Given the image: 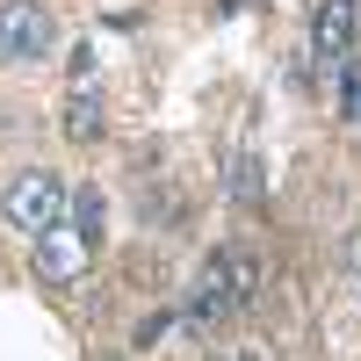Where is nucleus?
I'll return each mask as SVG.
<instances>
[{"mask_svg":"<svg viewBox=\"0 0 361 361\" xmlns=\"http://www.w3.org/2000/svg\"><path fill=\"white\" fill-rule=\"evenodd\" d=\"M0 209H8L15 231L44 238V231H58V217H66V180H58L51 166H22L8 188H0Z\"/></svg>","mask_w":361,"mask_h":361,"instance_id":"1","label":"nucleus"},{"mask_svg":"<svg viewBox=\"0 0 361 361\" xmlns=\"http://www.w3.org/2000/svg\"><path fill=\"white\" fill-rule=\"evenodd\" d=\"M51 15H44V0H0V58L8 66H29V58H44L51 51Z\"/></svg>","mask_w":361,"mask_h":361,"instance_id":"2","label":"nucleus"},{"mask_svg":"<svg viewBox=\"0 0 361 361\" xmlns=\"http://www.w3.org/2000/svg\"><path fill=\"white\" fill-rule=\"evenodd\" d=\"M238 311V282H231V246H217L202 260V275H195V296H188V333H202V325H217V318H231Z\"/></svg>","mask_w":361,"mask_h":361,"instance_id":"3","label":"nucleus"},{"mask_svg":"<svg viewBox=\"0 0 361 361\" xmlns=\"http://www.w3.org/2000/svg\"><path fill=\"white\" fill-rule=\"evenodd\" d=\"M311 44H318V58H354V0H318Z\"/></svg>","mask_w":361,"mask_h":361,"instance_id":"4","label":"nucleus"},{"mask_svg":"<svg viewBox=\"0 0 361 361\" xmlns=\"http://www.w3.org/2000/svg\"><path fill=\"white\" fill-rule=\"evenodd\" d=\"M58 130H66L73 145H94L102 137V94L80 80V94H66V116H58Z\"/></svg>","mask_w":361,"mask_h":361,"instance_id":"5","label":"nucleus"},{"mask_svg":"<svg viewBox=\"0 0 361 361\" xmlns=\"http://www.w3.org/2000/svg\"><path fill=\"white\" fill-rule=\"evenodd\" d=\"M80 260H87L80 238H73V246H66L58 231H44V238H37V275H44V282H73V275H80Z\"/></svg>","mask_w":361,"mask_h":361,"instance_id":"6","label":"nucleus"},{"mask_svg":"<svg viewBox=\"0 0 361 361\" xmlns=\"http://www.w3.org/2000/svg\"><path fill=\"white\" fill-rule=\"evenodd\" d=\"M260 188H267V180H260V159L238 152V159H231V202H260Z\"/></svg>","mask_w":361,"mask_h":361,"instance_id":"7","label":"nucleus"},{"mask_svg":"<svg viewBox=\"0 0 361 361\" xmlns=\"http://www.w3.org/2000/svg\"><path fill=\"white\" fill-rule=\"evenodd\" d=\"M73 224H80L87 246L102 238V188H80V195H73Z\"/></svg>","mask_w":361,"mask_h":361,"instance_id":"8","label":"nucleus"},{"mask_svg":"<svg viewBox=\"0 0 361 361\" xmlns=\"http://www.w3.org/2000/svg\"><path fill=\"white\" fill-rule=\"evenodd\" d=\"M231 282H238V304H253V296H260V260L238 253V246H231Z\"/></svg>","mask_w":361,"mask_h":361,"instance_id":"9","label":"nucleus"},{"mask_svg":"<svg viewBox=\"0 0 361 361\" xmlns=\"http://www.w3.org/2000/svg\"><path fill=\"white\" fill-rule=\"evenodd\" d=\"M340 267H347V282H361V224H347L340 238Z\"/></svg>","mask_w":361,"mask_h":361,"instance_id":"10","label":"nucleus"},{"mask_svg":"<svg viewBox=\"0 0 361 361\" xmlns=\"http://www.w3.org/2000/svg\"><path fill=\"white\" fill-rule=\"evenodd\" d=\"M347 123L361 130V66H354V58H347Z\"/></svg>","mask_w":361,"mask_h":361,"instance_id":"11","label":"nucleus"},{"mask_svg":"<svg viewBox=\"0 0 361 361\" xmlns=\"http://www.w3.org/2000/svg\"><path fill=\"white\" fill-rule=\"evenodd\" d=\"M224 361H267V347H253V340H246V347H231Z\"/></svg>","mask_w":361,"mask_h":361,"instance_id":"12","label":"nucleus"}]
</instances>
